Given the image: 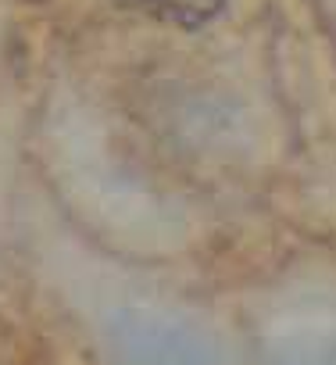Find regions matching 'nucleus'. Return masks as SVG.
Instances as JSON below:
<instances>
[]
</instances>
